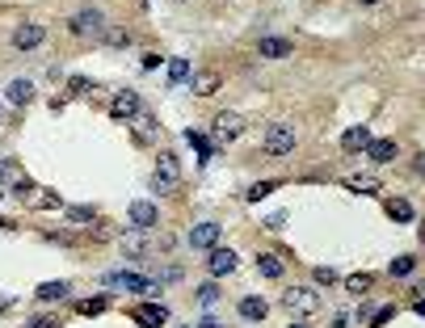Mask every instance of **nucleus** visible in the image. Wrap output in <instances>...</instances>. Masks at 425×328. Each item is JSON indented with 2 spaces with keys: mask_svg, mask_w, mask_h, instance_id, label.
Listing matches in <instances>:
<instances>
[{
  "mask_svg": "<svg viewBox=\"0 0 425 328\" xmlns=\"http://www.w3.org/2000/svg\"><path fill=\"white\" fill-rule=\"evenodd\" d=\"M236 312H240V320H248V324H261L266 316H270V303L266 299H257V295H244L236 303Z\"/></svg>",
  "mask_w": 425,
  "mask_h": 328,
  "instance_id": "2eb2a0df",
  "label": "nucleus"
},
{
  "mask_svg": "<svg viewBox=\"0 0 425 328\" xmlns=\"http://www.w3.org/2000/svg\"><path fill=\"white\" fill-rule=\"evenodd\" d=\"M68 89H72V93H89V80H85V76H76V80H72Z\"/></svg>",
  "mask_w": 425,
  "mask_h": 328,
  "instance_id": "58836bf2",
  "label": "nucleus"
},
{
  "mask_svg": "<svg viewBox=\"0 0 425 328\" xmlns=\"http://www.w3.org/2000/svg\"><path fill=\"white\" fill-rule=\"evenodd\" d=\"M358 4H379V0H358Z\"/></svg>",
  "mask_w": 425,
  "mask_h": 328,
  "instance_id": "37998d69",
  "label": "nucleus"
},
{
  "mask_svg": "<svg viewBox=\"0 0 425 328\" xmlns=\"http://www.w3.org/2000/svg\"><path fill=\"white\" fill-rule=\"evenodd\" d=\"M211 131H215V143H236L244 135V118H240L236 110H224V114H215Z\"/></svg>",
  "mask_w": 425,
  "mask_h": 328,
  "instance_id": "39448f33",
  "label": "nucleus"
},
{
  "mask_svg": "<svg viewBox=\"0 0 425 328\" xmlns=\"http://www.w3.org/2000/svg\"><path fill=\"white\" fill-rule=\"evenodd\" d=\"M127 219H131L135 232H152V228L160 223V211H156L152 202H131V206H127Z\"/></svg>",
  "mask_w": 425,
  "mask_h": 328,
  "instance_id": "9b49d317",
  "label": "nucleus"
},
{
  "mask_svg": "<svg viewBox=\"0 0 425 328\" xmlns=\"http://www.w3.org/2000/svg\"><path fill=\"white\" fill-rule=\"evenodd\" d=\"M152 189H156V194H177V189H182V169H177V156H173V152L160 156V164H156V173H152Z\"/></svg>",
  "mask_w": 425,
  "mask_h": 328,
  "instance_id": "f03ea898",
  "label": "nucleus"
},
{
  "mask_svg": "<svg viewBox=\"0 0 425 328\" xmlns=\"http://www.w3.org/2000/svg\"><path fill=\"white\" fill-rule=\"evenodd\" d=\"M371 274H350V278H345V290H350V295H367V290H371Z\"/></svg>",
  "mask_w": 425,
  "mask_h": 328,
  "instance_id": "393cba45",
  "label": "nucleus"
},
{
  "mask_svg": "<svg viewBox=\"0 0 425 328\" xmlns=\"http://www.w3.org/2000/svg\"><path fill=\"white\" fill-rule=\"evenodd\" d=\"M367 160L371 164H392L396 160V139H371L367 143Z\"/></svg>",
  "mask_w": 425,
  "mask_h": 328,
  "instance_id": "a211bd4d",
  "label": "nucleus"
},
{
  "mask_svg": "<svg viewBox=\"0 0 425 328\" xmlns=\"http://www.w3.org/2000/svg\"><path fill=\"white\" fill-rule=\"evenodd\" d=\"M266 156H286V152H295V127H286V122H274V127H266Z\"/></svg>",
  "mask_w": 425,
  "mask_h": 328,
  "instance_id": "20e7f679",
  "label": "nucleus"
},
{
  "mask_svg": "<svg viewBox=\"0 0 425 328\" xmlns=\"http://www.w3.org/2000/svg\"><path fill=\"white\" fill-rule=\"evenodd\" d=\"M283 307L290 316H316L325 303H320V295L312 290V286H286L283 290Z\"/></svg>",
  "mask_w": 425,
  "mask_h": 328,
  "instance_id": "f257e3e1",
  "label": "nucleus"
},
{
  "mask_svg": "<svg viewBox=\"0 0 425 328\" xmlns=\"http://www.w3.org/2000/svg\"><path fill=\"white\" fill-rule=\"evenodd\" d=\"M387 215L400 219V223H409V219H413V202H404V198H387Z\"/></svg>",
  "mask_w": 425,
  "mask_h": 328,
  "instance_id": "5701e85b",
  "label": "nucleus"
},
{
  "mask_svg": "<svg viewBox=\"0 0 425 328\" xmlns=\"http://www.w3.org/2000/svg\"><path fill=\"white\" fill-rule=\"evenodd\" d=\"M156 68H160V55H156V51H147V55H143V72H156Z\"/></svg>",
  "mask_w": 425,
  "mask_h": 328,
  "instance_id": "e433bc0d",
  "label": "nucleus"
},
{
  "mask_svg": "<svg viewBox=\"0 0 425 328\" xmlns=\"http://www.w3.org/2000/svg\"><path fill=\"white\" fill-rule=\"evenodd\" d=\"M283 186V181H257V186L248 189V198H253V202H261V198H266V194H274V189Z\"/></svg>",
  "mask_w": 425,
  "mask_h": 328,
  "instance_id": "2f4dec72",
  "label": "nucleus"
},
{
  "mask_svg": "<svg viewBox=\"0 0 425 328\" xmlns=\"http://www.w3.org/2000/svg\"><path fill=\"white\" fill-rule=\"evenodd\" d=\"M105 295H97V299H80V316H97V312H105Z\"/></svg>",
  "mask_w": 425,
  "mask_h": 328,
  "instance_id": "c85d7f7f",
  "label": "nucleus"
},
{
  "mask_svg": "<svg viewBox=\"0 0 425 328\" xmlns=\"http://www.w3.org/2000/svg\"><path fill=\"white\" fill-rule=\"evenodd\" d=\"M189 80V63L186 59H169V85H182Z\"/></svg>",
  "mask_w": 425,
  "mask_h": 328,
  "instance_id": "a878e982",
  "label": "nucleus"
},
{
  "mask_svg": "<svg viewBox=\"0 0 425 328\" xmlns=\"http://www.w3.org/2000/svg\"><path fill=\"white\" fill-rule=\"evenodd\" d=\"M105 286H118V290H135V295H156V282L135 278V274H105Z\"/></svg>",
  "mask_w": 425,
  "mask_h": 328,
  "instance_id": "f8f14e48",
  "label": "nucleus"
},
{
  "mask_svg": "<svg viewBox=\"0 0 425 328\" xmlns=\"http://www.w3.org/2000/svg\"><path fill=\"white\" fill-rule=\"evenodd\" d=\"M97 43L110 47V51H127L131 43H135V30H127V26H110V21H105V30H101Z\"/></svg>",
  "mask_w": 425,
  "mask_h": 328,
  "instance_id": "4468645a",
  "label": "nucleus"
},
{
  "mask_svg": "<svg viewBox=\"0 0 425 328\" xmlns=\"http://www.w3.org/2000/svg\"><path fill=\"white\" fill-rule=\"evenodd\" d=\"M290 328H312V324H303V320H299V324H290Z\"/></svg>",
  "mask_w": 425,
  "mask_h": 328,
  "instance_id": "a19ab883",
  "label": "nucleus"
},
{
  "mask_svg": "<svg viewBox=\"0 0 425 328\" xmlns=\"http://www.w3.org/2000/svg\"><path fill=\"white\" fill-rule=\"evenodd\" d=\"M316 282H320V286H332V282H337V270L320 265V270H316Z\"/></svg>",
  "mask_w": 425,
  "mask_h": 328,
  "instance_id": "f704fd0d",
  "label": "nucleus"
},
{
  "mask_svg": "<svg viewBox=\"0 0 425 328\" xmlns=\"http://www.w3.org/2000/svg\"><path fill=\"white\" fill-rule=\"evenodd\" d=\"M140 93L135 89H122V93H114V101H110V118H118V122H131L135 114H140Z\"/></svg>",
  "mask_w": 425,
  "mask_h": 328,
  "instance_id": "1a4fd4ad",
  "label": "nucleus"
},
{
  "mask_svg": "<svg viewBox=\"0 0 425 328\" xmlns=\"http://www.w3.org/2000/svg\"><path fill=\"white\" fill-rule=\"evenodd\" d=\"M219 232H224V228L206 219V223H194L186 240H189V248H198V253H211V248H219Z\"/></svg>",
  "mask_w": 425,
  "mask_h": 328,
  "instance_id": "0eeeda50",
  "label": "nucleus"
},
{
  "mask_svg": "<svg viewBox=\"0 0 425 328\" xmlns=\"http://www.w3.org/2000/svg\"><path fill=\"white\" fill-rule=\"evenodd\" d=\"M38 194H43V198H38V206H43V211H59V206H63V198H59V194H51V189H38Z\"/></svg>",
  "mask_w": 425,
  "mask_h": 328,
  "instance_id": "473e14b6",
  "label": "nucleus"
},
{
  "mask_svg": "<svg viewBox=\"0 0 425 328\" xmlns=\"http://www.w3.org/2000/svg\"><path fill=\"white\" fill-rule=\"evenodd\" d=\"M34 194H38V186H34L30 177H17V181H13V198H21V202H26V198H34Z\"/></svg>",
  "mask_w": 425,
  "mask_h": 328,
  "instance_id": "cd10ccee",
  "label": "nucleus"
},
{
  "mask_svg": "<svg viewBox=\"0 0 425 328\" xmlns=\"http://www.w3.org/2000/svg\"><path fill=\"white\" fill-rule=\"evenodd\" d=\"M257 274L261 278H283V261L274 253H257Z\"/></svg>",
  "mask_w": 425,
  "mask_h": 328,
  "instance_id": "412c9836",
  "label": "nucleus"
},
{
  "mask_svg": "<svg viewBox=\"0 0 425 328\" xmlns=\"http://www.w3.org/2000/svg\"><path fill=\"white\" fill-rule=\"evenodd\" d=\"M198 303H202V307H211V303H219V286H215V282H206V286L198 290Z\"/></svg>",
  "mask_w": 425,
  "mask_h": 328,
  "instance_id": "7c9ffc66",
  "label": "nucleus"
},
{
  "mask_svg": "<svg viewBox=\"0 0 425 328\" xmlns=\"http://www.w3.org/2000/svg\"><path fill=\"white\" fill-rule=\"evenodd\" d=\"M68 295H72V282H43V286L34 290L38 303H63Z\"/></svg>",
  "mask_w": 425,
  "mask_h": 328,
  "instance_id": "f3484780",
  "label": "nucleus"
},
{
  "mask_svg": "<svg viewBox=\"0 0 425 328\" xmlns=\"http://www.w3.org/2000/svg\"><path fill=\"white\" fill-rule=\"evenodd\" d=\"M47 43V26H38V21H21L17 30H13V47L17 51H34Z\"/></svg>",
  "mask_w": 425,
  "mask_h": 328,
  "instance_id": "6e6552de",
  "label": "nucleus"
},
{
  "mask_svg": "<svg viewBox=\"0 0 425 328\" xmlns=\"http://www.w3.org/2000/svg\"><path fill=\"white\" fill-rule=\"evenodd\" d=\"M371 139H375L371 127H350V131L341 135V147H345V152H367V143Z\"/></svg>",
  "mask_w": 425,
  "mask_h": 328,
  "instance_id": "6ab92c4d",
  "label": "nucleus"
},
{
  "mask_svg": "<svg viewBox=\"0 0 425 328\" xmlns=\"http://www.w3.org/2000/svg\"><path fill=\"white\" fill-rule=\"evenodd\" d=\"M34 101V85L30 80H13L9 85V105H30Z\"/></svg>",
  "mask_w": 425,
  "mask_h": 328,
  "instance_id": "4be33fe9",
  "label": "nucleus"
},
{
  "mask_svg": "<svg viewBox=\"0 0 425 328\" xmlns=\"http://www.w3.org/2000/svg\"><path fill=\"white\" fill-rule=\"evenodd\" d=\"M202 328H219V324H215V320H206V324H202Z\"/></svg>",
  "mask_w": 425,
  "mask_h": 328,
  "instance_id": "ea45409f",
  "label": "nucleus"
},
{
  "mask_svg": "<svg viewBox=\"0 0 425 328\" xmlns=\"http://www.w3.org/2000/svg\"><path fill=\"white\" fill-rule=\"evenodd\" d=\"M236 253L232 248H211V257H206V274L211 278H228V274H236Z\"/></svg>",
  "mask_w": 425,
  "mask_h": 328,
  "instance_id": "9d476101",
  "label": "nucleus"
},
{
  "mask_svg": "<svg viewBox=\"0 0 425 328\" xmlns=\"http://www.w3.org/2000/svg\"><path fill=\"white\" fill-rule=\"evenodd\" d=\"M26 328H59V316H38V320H30Z\"/></svg>",
  "mask_w": 425,
  "mask_h": 328,
  "instance_id": "c9c22d12",
  "label": "nucleus"
},
{
  "mask_svg": "<svg viewBox=\"0 0 425 328\" xmlns=\"http://www.w3.org/2000/svg\"><path fill=\"white\" fill-rule=\"evenodd\" d=\"M219 72H198V76H189V93L194 97H215L219 93Z\"/></svg>",
  "mask_w": 425,
  "mask_h": 328,
  "instance_id": "dca6fc26",
  "label": "nucleus"
},
{
  "mask_svg": "<svg viewBox=\"0 0 425 328\" xmlns=\"http://www.w3.org/2000/svg\"><path fill=\"white\" fill-rule=\"evenodd\" d=\"M392 316H396V307H383V312H375V328H383Z\"/></svg>",
  "mask_w": 425,
  "mask_h": 328,
  "instance_id": "4c0bfd02",
  "label": "nucleus"
},
{
  "mask_svg": "<svg viewBox=\"0 0 425 328\" xmlns=\"http://www.w3.org/2000/svg\"><path fill=\"white\" fill-rule=\"evenodd\" d=\"M68 219H72V223H89V219H93V211H89V206H72V211H68Z\"/></svg>",
  "mask_w": 425,
  "mask_h": 328,
  "instance_id": "72a5a7b5",
  "label": "nucleus"
},
{
  "mask_svg": "<svg viewBox=\"0 0 425 328\" xmlns=\"http://www.w3.org/2000/svg\"><path fill=\"white\" fill-rule=\"evenodd\" d=\"M413 270H417V257H396V261L387 265V274H392V278H409Z\"/></svg>",
  "mask_w": 425,
  "mask_h": 328,
  "instance_id": "b1692460",
  "label": "nucleus"
},
{
  "mask_svg": "<svg viewBox=\"0 0 425 328\" xmlns=\"http://www.w3.org/2000/svg\"><path fill=\"white\" fill-rule=\"evenodd\" d=\"M345 186L354 189V194H375V189H379V177H350Z\"/></svg>",
  "mask_w": 425,
  "mask_h": 328,
  "instance_id": "bb28decb",
  "label": "nucleus"
},
{
  "mask_svg": "<svg viewBox=\"0 0 425 328\" xmlns=\"http://www.w3.org/2000/svg\"><path fill=\"white\" fill-rule=\"evenodd\" d=\"M101 30H105V17H101L97 9H80V13L68 21V34H72V38H101Z\"/></svg>",
  "mask_w": 425,
  "mask_h": 328,
  "instance_id": "7ed1b4c3",
  "label": "nucleus"
},
{
  "mask_svg": "<svg viewBox=\"0 0 425 328\" xmlns=\"http://www.w3.org/2000/svg\"><path fill=\"white\" fill-rule=\"evenodd\" d=\"M290 43H286V38H261V43H257V55H261V59H286V55H290Z\"/></svg>",
  "mask_w": 425,
  "mask_h": 328,
  "instance_id": "aec40b11",
  "label": "nucleus"
},
{
  "mask_svg": "<svg viewBox=\"0 0 425 328\" xmlns=\"http://www.w3.org/2000/svg\"><path fill=\"white\" fill-rule=\"evenodd\" d=\"M4 228H9V219H0V232H4Z\"/></svg>",
  "mask_w": 425,
  "mask_h": 328,
  "instance_id": "79ce46f5",
  "label": "nucleus"
},
{
  "mask_svg": "<svg viewBox=\"0 0 425 328\" xmlns=\"http://www.w3.org/2000/svg\"><path fill=\"white\" fill-rule=\"evenodd\" d=\"M0 307H4V303H0Z\"/></svg>",
  "mask_w": 425,
  "mask_h": 328,
  "instance_id": "c03bdc74",
  "label": "nucleus"
},
{
  "mask_svg": "<svg viewBox=\"0 0 425 328\" xmlns=\"http://www.w3.org/2000/svg\"><path fill=\"white\" fill-rule=\"evenodd\" d=\"M122 248H127L131 257H147V244H143L140 236H122Z\"/></svg>",
  "mask_w": 425,
  "mask_h": 328,
  "instance_id": "c756f323",
  "label": "nucleus"
},
{
  "mask_svg": "<svg viewBox=\"0 0 425 328\" xmlns=\"http://www.w3.org/2000/svg\"><path fill=\"white\" fill-rule=\"evenodd\" d=\"M131 135H135V143H140V147H152V143L160 139V122H156V114L140 110V114L131 118Z\"/></svg>",
  "mask_w": 425,
  "mask_h": 328,
  "instance_id": "423d86ee",
  "label": "nucleus"
},
{
  "mask_svg": "<svg viewBox=\"0 0 425 328\" xmlns=\"http://www.w3.org/2000/svg\"><path fill=\"white\" fill-rule=\"evenodd\" d=\"M131 320H140L143 328H160L169 320V307L164 303H140V307H131Z\"/></svg>",
  "mask_w": 425,
  "mask_h": 328,
  "instance_id": "ddd939ff",
  "label": "nucleus"
}]
</instances>
